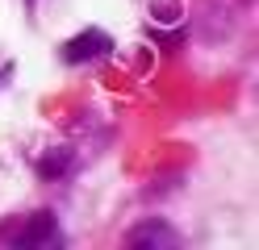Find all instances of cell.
Wrapping results in <instances>:
<instances>
[{
    "instance_id": "obj_2",
    "label": "cell",
    "mask_w": 259,
    "mask_h": 250,
    "mask_svg": "<svg viewBox=\"0 0 259 250\" xmlns=\"http://www.w3.org/2000/svg\"><path fill=\"white\" fill-rule=\"evenodd\" d=\"M46 238H55V217L51 213H34V217H29V225L17 233V246L29 250V246H42Z\"/></svg>"
},
{
    "instance_id": "obj_1",
    "label": "cell",
    "mask_w": 259,
    "mask_h": 250,
    "mask_svg": "<svg viewBox=\"0 0 259 250\" xmlns=\"http://www.w3.org/2000/svg\"><path fill=\"white\" fill-rule=\"evenodd\" d=\"M105 50H113L109 33H101V29H84L79 38L63 42V59H67V63H88V59H96V55H105Z\"/></svg>"
},
{
    "instance_id": "obj_3",
    "label": "cell",
    "mask_w": 259,
    "mask_h": 250,
    "mask_svg": "<svg viewBox=\"0 0 259 250\" xmlns=\"http://www.w3.org/2000/svg\"><path fill=\"white\" fill-rule=\"evenodd\" d=\"M125 242H130V246H176L180 238H176L167 225H142V229H134V233H130Z\"/></svg>"
},
{
    "instance_id": "obj_4",
    "label": "cell",
    "mask_w": 259,
    "mask_h": 250,
    "mask_svg": "<svg viewBox=\"0 0 259 250\" xmlns=\"http://www.w3.org/2000/svg\"><path fill=\"white\" fill-rule=\"evenodd\" d=\"M63 167H67V155H51V159L38 163V171H42V175H59Z\"/></svg>"
}]
</instances>
